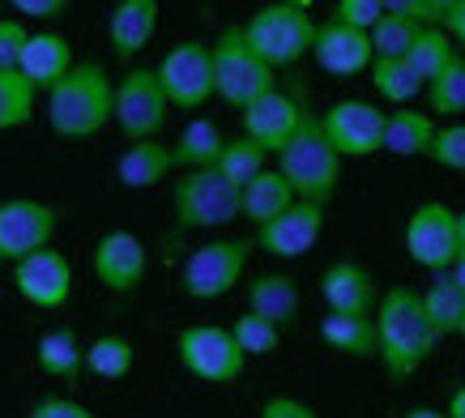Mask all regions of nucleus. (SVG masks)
Returning a JSON list of instances; mask_svg holds the SVG:
<instances>
[{"mask_svg": "<svg viewBox=\"0 0 465 418\" xmlns=\"http://www.w3.org/2000/svg\"><path fill=\"white\" fill-rule=\"evenodd\" d=\"M376 359L393 380H410L440 346V333L427 324L419 291L393 286L376 299Z\"/></svg>", "mask_w": 465, "mask_h": 418, "instance_id": "nucleus-1", "label": "nucleus"}, {"mask_svg": "<svg viewBox=\"0 0 465 418\" xmlns=\"http://www.w3.org/2000/svg\"><path fill=\"white\" fill-rule=\"evenodd\" d=\"M112 98H115V82L107 77L99 60H77L43 95V115H47V128L56 137L85 141L112 124Z\"/></svg>", "mask_w": 465, "mask_h": 418, "instance_id": "nucleus-2", "label": "nucleus"}, {"mask_svg": "<svg viewBox=\"0 0 465 418\" xmlns=\"http://www.w3.org/2000/svg\"><path fill=\"white\" fill-rule=\"evenodd\" d=\"M278 158V175L291 184L295 201H312V205H329L338 196V184H341V158L333 154V145L324 141L321 133V120L312 112H303L299 128L291 133L282 150L273 154Z\"/></svg>", "mask_w": 465, "mask_h": 418, "instance_id": "nucleus-3", "label": "nucleus"}, {"mask_svg": "<svg viewBox=\"0 0 465 418\" xmlns=\"http://www.w3.org/2000/svg\"><path fill=\"white\" fill-rule=\"evenodd\" d=\"M210 65H213V98H223L226 107H235V112H243L248 103H256L269 90H278V73L243 43L240 26L218 30V39L210 43Z\"/></svg>", "mask_w": 465, "mask_h": 418, "instance_id": "nucleus-4", "label": "nucleus"}, {"mask_svg": "<svg viewBox=\"0 0 465 418\" xmlns=\"http://www.w3.org/2000/svg\"><path fill=\"white\" fill-rule=\"evenodd\" d=\"M171 214L180 231H223L240 223V188L226 184L213 167L180 171L171 184Z\"/></svg>", "mask_w": 465, "mask_h": 418, "instance_id": "nucleus-5", "label": "nucleus"}, {"mask_svg": "<svg viewBox=\"0 0 465 418\" xmlns=\"http://www.w3.org/2000/svg\"><path fill=\"white\" fill-rule=\"evenodd\" d=\"M240 30H243V43H248L273 73L286 69V65H299V60L312 52V39H316V22H312V14L291 9V5H282V0L261 5Z\"/></svg>", "mask_w": 465, "mask_h": 418, "instance_id": "nucleus-6", "label": "nucleus"}, {"mask_svg": "<svg viewBox=\"0 0 465 418\" xmlns=\"http://www.w3.org/2000/svg\"><path fill=\"white\" fill-rule=\"evenodd\" d=\"M248 256H252V239H210L201 248L188 252L180 269V291L188 299H226L248 274Z\"/></svg>", "mask_w": 465, "mask_h": 418, "instance_id": "nucleus-7", "label": "nucleus"}, {"mask_svg": "<svg viewBox=\"0 0 465 418\" xmlns=\"http://www.w3.org/2000/svg\"><path fill=\"white\" fill-rule=\"evenodd\" d=\"M175 359L188 376L205 384H235L248 367L226 324H183L175 333Z\"/></svg>", "mask_w": 465, "mask_h": 418, "instance_id": "nucleus-8", "label": "nucleus"}, {"mask_svg": "<svg viewBox=\"0 0 465 418\" xmlns=\"http://www.w3.org/2000/svg\"><path fill=\"white\" fill-rule=\"evenodd\" d=\"M171 103L158 85L154 69L133 65V69L115 82V98H112V124L124 133L128 141H154L167 124Z\"/></svg>", "mask_w": 465, "mask_h": 418, "instance_id": "nucleus-9", "label": "nucleus"}, {"mask_svg": "<svg viewBox=\"0 0 465 418\" xmlns=\"http://www.w3.org/2000/svg\"><path fill=\"white\" fill-rule=\"evenodd\" d=\"M154 77L163 85L171 107L180 112H197L213 98V65H210V43L183 39L175 43L167 56L154 65Z\"/></svg>", "mask_w": 465, "mask_h": 418, "instance_id": "nucleus-10", "label": "nucleus"}, {"mask_svg": "<svg viewBox=\"0 0 465 418\" xmlns=\"http://www.w3.org/2000/svg\"><path fill=\"white\" fill-rule=\"evenodd\" d=\"M60 209L35 196H9L0 201V261L17 265L22 256L47 248L56 239Z\"/></svg>", "mask_w": 465, "mask_h": 418, "instance_id": "nucleus-11", "label": "nucleus"}, {"mask_svg": "<svg viewBox=\"0 0 465 418\" xmlns=\"http://www.w3.org/2000/svg\"><path fill=\"white\" fill-rule=\"evenodd\" d=\"M406 252L427 274H444L457 261V209L444 201H423L406 218Z\"/></svg>", "mask_w": 465, "mask_h": 418, "instance_id": "nucleus-12", "label": "nucleus"}, {"mask_svg": "<svg viewBox=\"0 0 465 418\" xmlns=\"http://www.w3.org/2000/svg\"><path fill=\"white\" fill-rule=\"evenodd\" d=\"M321 120V133L324 141L333 145L338 158H371L381 154V141H384V112L376 103H363V98H341L333 103Z\"/></svg>", "mask_w": 465, "mask_h": 418, "instance_id": "nucleus-13", "label": "nucleus"}, {"mask_svg": "<svg viewBox=\"0 0 465 418\" xmlns=\"http://www.w3.org/2000/svg\"><path fill=\"white\" fill-rule=\"evenodd\" d=\"M14 286L30 307L56 312L73 299V261L60 248H39L14 265Z\"/></svg>", "mask_w": 465, "mask_h": 418, "instance_id": "nucleus-14", "label": "nucleus"}, {"mask_svg": "<svg viewBox=\"0 0 465 418\" xmlns=\"http://www.w3.org/2000/svg\"><path fill=\"white\" fill-rule=\"evenodd\" d=\"M321 231H324V205L291 201L273 223L256 226L252 248L269 252V256H278V261H299V256H308V252L321 244Z\"/></svg>", "mask_w": 465, "mask_h": 418, "instance_id": "nucleus-15", "label": "nucleus"}, {"mask_svg": "<svg viewBox=\"0 0 465 418\" xmlns=\"http://www.w3.org/2000/svg\"><path fill=\"white\" fill-rule=\"evenodd\" d=\"M90 269L112 294H133L145 282L150 252H145L142 235H133V231H107L90 252Z\"/></svg>", "mask_w": 465, "mask_h": 418, "instance_id": "nucleus-16", "label": "nucleus"}, {"mask_svg": "<svg viewBox=\"0 0 465 418\" xmlns=\"http://www.w3.org/2000/svg\"><path fill=\"white\" fill-rule=\"evenodd\" d=\"M240 120H243V137L256 141V145L273 158V154L291 141L299 120H303V103H299L295 95H286V90H269V95H261L256 103L243 107Z\"/></svg>", "mask_w": 465, "mask_h": 418, "instance_id": "nucleus-17", "label": "nucleus"}, {"mask_svg": "<svg viewBox=\"0 0 465 418\" xmlns=\"http://www.w3.org/2000/svg\"><path fill=\"white\" fill-rule=\"evenodd\" d=\"M324 73L333 77H359V73L371 69V39L363 30L354 26H341L338 17L329 22H316V39H312V52H308Z\"/></svg>", "mask_w": 465, "mask_h": 418, "instance_id": "nucleus-18", "label": "nucleus"}, {"mask_svg": "<svg viewBox=\"0 0 465 418\" xmlns=\"http://www.w3.org/2000/svg\"><path fill=\"white\" fill-rule=\"evenodd\" d=\"M321 299L324 312H346V316H371L376 307V278L359 261H333L321 274Z\"/></svg>", "mask_w": 465, "mask_h": 418, "instance_id": "nucleus-19", "label": "nucleus"}, {"mask_svg": "<svg viewBox=\"0 0 465 418\" xmlns=\"http://www.w3.org/2000/svg\"><path fill=\"white\" fill-rule=\"evenodd\" d=\"M158 14H163V0H120L107 17V43H112L115 56H142L158 35Z\"/></svg>", "mask_w": 465, "mask_h": 418, "instance_id": "nucleus-20", "label": "nucleus"}, {"mask_svg": "<svg viewBox=\"0 0 465 418\" xmlns=\"http://www.w3.org/2000/svg\"><path fill=\"white\" fill-rule=\"evenodd\" d=\"M73 65H77V60H73V43L64 39V35H56V30H39V35H30L26 47H22L17 73H22L39 95H47Z\"/></svg>", "mask_w": 465, "mask_h": 418, "instance_id": "nucleus-21", "label": "nucleus"}, {"mask_svg": "<svg viewBox=\"0 0 465 418\" xmlns=\"http://www.w3.org/2000/svg\"><path fill=\"white\" fill-rule=\"evenodd\" d=\"M243 299H248L243 312H252V316L278 324V329H286L299 316V282L291 274H256L243 286Z\"/></svg>", "mask_w": 465, "mask_h": 418, "instance_id": "nucleus-22", "label": "nucleus"}, {"mask_svg": "<svg viewBox=\"0 0 465 418\" xmlns=\"http://www.w3.org/2000/svg\"><path fill=\"white\" fill-rule=\"evenodd\" d=\"M171 171H175L171 145H163L158 137L154 141H128V150L115 158V180L124 184V188H133V193L163 184Z\"/></svg>", "mask_w": 465, "mask_h": 418, "instance_id": "nucleus-23", "label": "nucleus"}, {"mask_svg": "<svg viewBox=\"0 0 465 418\" xmlns=\"http://www.w3.org/2000/svg\"><path fill=\"white\" fill-rule=\"evenodd\" d=\"M436 115L419 112V107H397L393 115H384V141L381 150L393 154V158H414V154H427L431 137H436Z\"/></svg>", "mask_w": 465, "mask_h": 418, "instance_id": "nucleus-24", "label": "nucleus"}, {"mask_svg": "<svg viewBox=\"0 0 465 418\" xmlns=\"http://www.w3.org/2000/svg\"><path fill=\"white\" fill-rule=\"evenodd\" d=\"M291 201H295L291 184H286L273 167H265L256 180H248L240 188V218H248L252 226H265V223H273Z\"/></svg>", "mask_w": 465, "mask_h": 418, "instance_id": "nucleus-25", "label": "nucleus"}, {"mask_svg": "<svg viewBox=\"0 0 465 418\" xmlns=\"http://www.w3.org/2000/svg\"><path fill=\"white\" fill-rule=\"evenodd\" d=\"M321 342L346 359H376V321L371 316H346V312H324Z\"/></svg>", "mask_w": 465, "mask_h": 418, "instance_id": "nucleus-26", "label": "nucleus"}, {"mask_svg": "<svg viewBox=\"0 0 465 418\" xmlns=\"http://www.w3.org/2000/svg\"><path fill=\"white\" fill-rule=\"evenodd\" d=\"M82 354H85V346L77 342L73 329H47V333L39 337V346H35V363H39V372L47 380H64V384L85 372Z\"/></svg>", "mask_w": 465, "mask_h": 418, "instance_id": "nucleus-27", "label": "nucleus"}, {"mask_svg": "<svg viewBox=\"0 0 465 418\" xmlns=\"http://www.w3.org/2000/svg\"><path fill=\"white\" fill-rule=\"evenodd\" d=\"M223 141H226L223 128L213 124V120H193L175 137V145H171V163H175V171H205L218 163Z\"/></svg>", "mask_w": 465, "mask_h": 418, "instance_id": "nucleus-28", "label": "nucleus"}, {"mask_svg": "<svg viewBox=\"0 0 465 418\" xmlns=\"http://www.w3.org/2000/svg\"><path fill=\"white\" fill-rule=\"evenodd\" d=\"M419 304H423L427 324H431L440 337L457 333V324H461V316H465V294H461V286L449 278V269H444V274H431V286L419 294Z\"/></svg>", "mask_w": 465, "mask_h": 418, "instance_id": "nucleus-29", "label": "nucleus"}, {"mask_svg": "<svg viewBox=\"0 0 465 418\" xmlns=\"http://www.w3.org/2000/svg\"><path fill=\"white\" fill-rule=\"evenodd\" d=\"M457 56H461V52L452 47V39L444 35V30H440V26H423V30H419V39L410 43V52L401 60L410 65V73H414L419 82L431 85Z\"/></svg>", "mask_w": 465, "mask_h": 418, "instance_id": "nucleus-30", "label": "nucleus"}, {"mask_svg": "<svg viewBox=\"0 0 465 418\" xmlns=\"http://www.w3.org/2000/svg\"><path fill=\"white\" fill-rule=\"evenodd\" d=\"M133 363H137V350H133V342L120 333L94 337L82 354V367L99 380H124L128 372H133Z\"/></svg>", "mask_w": 465, "mask_h": 418, "instance_id": "nucleus-31", "label": "nucleus"}, {"mask_svg": "<svg viewBox=\"0 0 465 418\" xmlns=\"http://www.w3.org/2000/svg\"><path fill=\"white\" fill-rule=\"evenodd\" d=\"M265 167H269V154L261 150L256 141L243 137V133L240 137H226L223 154H218V163H213V171H218L226 184H235V188H243L248 180H256Z\"/></svg>", "mask_w": 465, "mask_h": 418, "instance_id": "nucleus-32", "label": "nucleus"}, {"mask_svg": "<svg viewBox=\"0 0 465 418\" xmlns=\"http://www.w3.org/2000/svg\"><path fill=\"white\" fill-rule=\"evenodd\" d=\"M39 107V90L22 77L17 69H0V133L26 128Z\"/></svg>", "mask_w": 465, "mask_h": 418, "instance_id": "nucleus-33", "label": "nucleus"}, {"mask_svg": "<svg viewBox=\"0 0 465 418\" xmlns=\"http://www.w3.org/2000/svg\"><path fill=\"white\" fill-rule=\"evenodd\" d=\"M226 329H231V337H235V346H240L243 359H261V354H273V350L282 346V329L261 321V316H252V312H240Z\"/></svg>", "mask_w": 465, "mask_h": 418, "instance_id": "nucleus-34", "label": "nucleus"}, {"mask_svg": "<svg viewBox=\"0 0 465 418\" xmlns=\"http://www.w3.org/2000/svg\"><path fill=\"white\" fill-rule=\"evenodd\" d=\"M419 22H410V17H389L384 14L376 26L367 30V39H371V56L376 60H401L410 52V43L419 39Z\"/></svg>", "mask_w": 465, "mask_h": 418, "instance_id": "nucleus-35", "label": "nucleus"}, {"mask_svg": "<svg viewBox=\"0 0 465 418\" xmlns=\"http://www.w3.org/2000/svg\"><path fill=\"white\" fill-rule=\"evenodd\" d=\"M427 90V107L431 115H465V56H457L449 69L440 73Z\"/></svg>", "mask_w": 465, "mask_h": 418, "instance_id": "nucleus-36", "label": "nucleus"}, {"mask_svg": "<svg viewBox=\"0 0 465 418\" xmlns=\"http://www.w3.org/2000/svg\"><path fill=\"white\" fill-rule=\"evenodd\" d=\"M371 85L376 95L389 98V103H410L414 95H423V82L410 73L406 60H371Z\"/></svg>", "mask_w": 465, "mask_h": 418, "instance_id": "nucleus-37", "label": "nucleus"}, {"mask_svg": "<svg viewBox=\"0 0 465 418\" xmlns=\"http://www.w3.org/2000/svg\"><path fill=\"white\" fill-rule=\"evenodd\" d=\"M427 158L444 171H465V120L436 128V137L427 145Z\"/></svg>", "mask_w": 465, "mask_h": 418, "instance_id": "nucleus-38", "label": "nucleus"}, {"mask_svg": "<svg viewBox=\"0 0 465 418\" xmlns=\"http://www.w3.org/2000/svg\"><path fill=\"white\" fill-rule=\"evenodd\" d=\"M333 17H338L341 26H354V30H363V35H367V30L384 17V5H381V0H338Z\"/></svg>", "mask_w": 465, "mask_h": 418, "instance_id": "nucleus-39", "label": "nucleus"}, {"mask_svg": "<svg viewBox=\"0 0 465 418\" xmlns=\"http://www.w3.org/2000/svg\"><path fill=\"white\" fill-rule=\"evenodd\" d=\"M30 30L22 17H0V69H17Z\"/></svg>", "mask_w": 465, "mask_h": 418, "instance_id": "nucleus-40", "label": "nucleus"}, {"mask_svg": "<svg viewBox=\"0 0 465 418\" xmlns=\"http://www.w3.org/2000/svg\"><path fill=\"white\" fill-rule=\"evenodd\" d=\"M26 418H99L90 405L73 402V397H39V402L30 405Z\"/></svg>", "mask_w": 465, "mask_h": 418, "instance_id": "nucleus-41", "label": "nucleus"}, {"mask_svg": "<svg viewBox=\"0 0 465 418\" xmlns=\"http://www.w3.org/2000/svg\"><path fill=\"white\" fill-rule=\"evenodd\" d=\"M261 418H321V414H316V405H308L303 397L278 393V397H265V405H261Z\"/></svg>", "mask_w": 465, "mask_h": 418, "instance_id": "nucleus-42", "label": "nucleus"}, {"mask_svg": "<svg viewBox=\"0 0 465 418\" xmlns=\"http://www.w3.org/2000/svg\"><path fill=\"white\" fill-rule=\"evenodd\" d=\"M73 0H9V9L22 17H30V22H56V17L69 14Z\"/></svg>", "mask_w": 465, "mask_h": 418, "instance_id": "nucleus-43", "label": "nucleus"}, {"mask_svg": "<svg viewBox=\"0 0 465 418\" xmlns=\"http://www.w3.org/2000/svg\"><path fill=\"white\" fill-rule=\"evenodd\" d=\"M440 30L452 39V47H465V0H457L449 14L440 17Z\"/></svg>", "mask_w": 465, "mask_h": 418, "instance_id": "nucleus-44", "label": "nucleus"}, {"mask_svg": "<svg viewBox=\"0 0 465 418\" xmlns=\"http://www.w3.org/2000/svg\"><path fill=\"white\" fill-rule=\"evenodd\" d=\"M384 14L389 17H410V22H419L427 26V14H423V0H381Z\"/></svg>", "mask_w": 465, "mask_h": 418, "instance_id": "nucleus-45", "label": "nucleus"}, {"mask_svg": "<svg viewBox=\"0 0 465 418\" xmlns=\"http://www.w3.org/2000/svg\"><path fill=\"white\" fill-rule=\"evenodd\" d=\"M457 0H423V14H427V26H440V17L449 14Z\"/></svg>", "mask_w": 465, "mask_h": 418, "instance_id": "nucleus-46", "label": "nucleus"}, {"mask_svg": "<svg viewBox=\"0 0 465 418\" xmlns=\"http://www.w3.org/2000/svg\"><path fill=\"white\" fill-rule=\"evenodd\" d=\"M444 414L449 418H465V384H457L449 397V405H444Z\"/></svg>", "mask_w": 465, "mask_h": 418, "instance_id": "nucleus-47", "label": "nucleus"}, {"mask_svg": "<svg viewBox=\"0 0 465 418\" xmlns=\"http://www.w3.org/2000/svg\"><path fill=\"white\" fill-rule=\"evenodd\" d=\"M401 418H449L444 410H431V405H414V410H406Z\"/></svg>", "mask_w": 465, "mask_h": 418, "instance_id": "nucleus-48", "label": "nucleus"}, {"mask_svg": "<svg viewBox=\"0 0 465 418\" xmlns=\"http://www.w3.org/2000/svg\"><path fill=\"white\" fill-rule=\"evenodd\" d=\"M449 278L457 282V286H461V294H465V256H457V261L449 265Z\"/></svg>", "mask_w": 465, "mask_h": 418, "instance_id": "nucleus-49", "label": "nucleus"}, {"mask_svg": "<svg viewBox=\"0 0 465 418\" xmlns=\"http://www.w3.org/2000/svg\"><path fill=\"white\" fill-rule=\"evenodd\" d=\"M457 256H465V209H457Z\"/></svg>", "mask_w": 465, "mask_h": 418, "instance_id": "nucleus-50", "label": "nucleus"}, {"mask_svg": "<svg viewBox=\"0 0 465 418\" xmlns=\"http://www.w3.org/2000/svg\"><path fill=\"white\" fill-rule=\"evenodd\" d=\"M282 5H291V9H303V14H312V5H316V0H282Z\"/></svg>", "mask_w": 465, "mask_h": 418, "instance_id": "nucleus-51", "label": "nucleus"}, {"mask_svg": "<svg viewBox=\"0 0 465 418\" xmlns=\"http://www.w3.org/2000/svg\"><path fill=\"white\" fill-rule=\"evenodd\" d=\"M457 337H461V342H465V316H461V324H457Z\"/></svg>", "mask_w": 465, "mask_h": 418, "instance_id": "nucleus-52", "label": "nucleus"}, {"mask_svg": "<svg viewBox=\"0 0 465 418\" xmlns=\"http://www.w3.org/2000/svg\"><path fill=\"white\" fill-rule=\"evenodd\" d=\"M0 278H5V261H0Z\"/></svg>", "mask_w": 465, "mask_h": 418, "instance_id": "nucleus-53", "label": "nucleus"}]
</instances>
